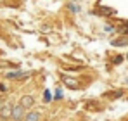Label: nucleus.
<instances>
[{"instance_id":"nucleus-1","label":"nucleus","mask_w":128,"mask_h":121,"mask_svg":"<svg viewBox=\"0 0 128 121\" xmlns=\"http://www.w3.org/2000/svg\"><path fill=\"white\" fill-rule=\"evenodd\" d=\"M24 116H26V112H24V107H22L21 104H18V106H12V120L14 121H22L24 120Z\"/></svg>"},{"instance_id":"nucleus-2","label":"nucleus","mask_w":128,"mask_h":121,"mask_svg":"<svg viewBox=\"0 0 128 121\" xmlns=\"http://www.w3.org/2000/svg\"><path fill=\"white\" fill-rule=\"evenodd\" d=\"M33 104H35V97H31V95H24V97L21 99V106L24 107V109H30Z\"/></svg>"},{"instance_id":"nucleus-3","label":"nucleus","mask_w":128,"mask_h":121,"mask_svg":"<svg viewBox=\"0 0 128 121\" xmlns=\"http://www.w3.org/2000/svg\"><path fill=\"white\" fill-rule=\"evenodd\" d=\"M22 121H40V112L38 111H30V112H26Z\"/></svg>"},{"instance_id":"nucleus-4","label":"nucleus","mask_w":128,"mask_h":121,"mask_svg":"<svg viewBox=\"0 0 128 121\" xmlns=\"http://www.w3.org/2000/svg\"><path fill=\"white\" fill-rule=\"evenodd\" d=\"M0 116H2L4 120L10 118V116H12V107H10V106H4V107L0 109Z\"/></svg>"},{"instance_id":"nucleus-5","label":"nucleus","mask_w":128,"mask_h":121,"mask_svg":"<svg viewBox=\"0 0 128 121\" xmlns=\"http://www.w3.org/2000/svg\"><path fill=\"white\" fill-rule=\"evenodd\" d=\"M28 76V73H22V71H16V73H7V78L14 80V78H24Z\"/></svg>"},{"instance_id":"nucleus-6","label":"nucleus","mask_w":128,"mask_h":121,"mask_svg":"<svg viewBox=\"0 0 128 121\" xmlns=\"http://www.w3.org/2000/svg\"><path fill=\"white\" fill-rule=\"evenodd\" d=\"M50 100H52V99H50V92L47 90V92H45V102H50Z\"/></svg>"},{"instance_id":"nucleus-7","label":"nucleus","mask_w":128,"mask_h":121,"mask_svg":"<svg viewBox=\"0 0 128 121\" xmlns=\"http://www.w3.org/2000/svg\"><path fill=\"white\" fill-rule=\"evenodd\" d=\"M61 97H62V92L57 90V92H56V99H61Z\"/></svg>"},{"instance_id":"nucleus-8","label":"nucleus","mask_w":128,"mask_h":121,"mask_svg":"<svg viewBox=\"0 0 128 121\" xmlns=\"http://www.w3.org/2000/svg\"><path fill=\"white\" fill-rule=\"evenodd\" d=\"M0 90H2V92H5V90H7V86H5V85H0Z\"/></svg>"},{"instance_id":"nucleus-9","label":"nucleus","mask_w":128,"mask_h":121,"mask_svg":"<svg viewBox=\"0 0 128 121\" xmlns=\"http://www.w3.org/2000/svg\"><path fill=\"white\" fill-rule=\"evenodd\" d=\"M126 85H128V78H126Z\"/></svg>"},{"instance_id":"nucleus-10","label":"nucleus","mask_w":128,"mask_h":121,"mask_svg":"<svg viewBox=\"0 0 128 121\" xmlns=\"http://www.w3.org/2000/svg\"><path fill=\"white\" fill-rule=\"evenodd\" d=\"M126 59H128V56H126Z\"/></svg>"}]
</instances>
